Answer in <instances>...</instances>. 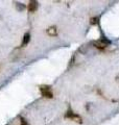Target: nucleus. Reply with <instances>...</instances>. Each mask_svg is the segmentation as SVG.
<instances>
[{
    "instance_id": "nucleus-1",
    "label": "nucleus",
    "mask_w": 119,
    "mask_h": 125,
    "mask_svg": "<svg viewBox=\"0 0 119 125\" xmlns=\"http://www.w3.org/2000/svg\"><path fill=\"white\" fill-rule=\"evenodd\" d=\"M110 44H111V41L108 40L104 34H102V37L99 39V40H96V41L92 42V45L95 47V48H97L99 50H105L106 48H108Z\"/></svg>"
},
{
    "instance_id": "nucleus-2",
    "label": "nucleus",
    "mask_w": 119,
    "mask_h": 125,
    "mask_svg": "<svg viewBox=\"0 0 119 125\" xmlns=\"http://www.w3.org/2000/svg\"><path fill=\"white\" fill-rule=\"evenodd\" d=\"M65 118L70 119V120H73V121H75L76 123H79V124H82V123H83V119H82V117L79 116V115H77V114H75V113H74L71 108H69L68 111L66 112V114H65Z\"/></svg>"
},
{
    "instance_id": "nucleus-3",
    "label": "nucleus",
    "mask_w": 119,
    "mask_h": 125,
    "mask_svg": "<svg viewBox=\"0 0 119 125\" xmlns=\"http://www.w3.org/2000/svg\"><path fill=\"white\" fill-rule=\"evenodd\" d=\"M40 92H41V95L45 98H53V93L51 91V87L50 85H41L40 87Z\"/></svg>"
},
{
    "instance_id": "nucleus-4",
    "label": "nucleus",
    "mask_w": 119,
    "mask_h": 125,
    "mask_svg": "<svg viewBox=\"0 0 119 125\" xmlns=\"http://www.w3.org/2000/svg\"><path fill=\"white\" fill-rule=\"evenodd\" d=\"M46 32L50 37H55L58 34V28H57V26H50V27H48L47 30H46Z\"/></svg>"
},
{
    "instance_id": "nucleus-5",
    "label": "nucleus",
    "mask_w": 119,
    "mask_h": 125,
    "mask_svg": "<svg viewBox=\"0 0 119 125\" xmlns=\"http://www.w3.org/2000/svg\"><path fill=\"white\" fill-rule=\"evenodd\" d=\"M27 10H28V11H30V13H34V11H36L38 10V2L37 1H30L28 3V6H27Z\"/></svg>"
},
{
    "instance_id": "nucleus-6",
    "label": "nucleus",
    "mask_w": 119,
    "mask_h": 125,
    "mask_svg": "<svg viewBox=\"0 0 119 125\" xmlns=\"http://www.w3.org/2000/svg\"><path fill=\"white\" fill-rule=\"evenodd\" d=\"M30 41V33L29 32H26L24 34V37H23V41H22V46H25L29 43Z\"/></svg>"
},
{
    "instance_id": "nucleus-7",
    "label": "nucleus",
    "mask_w": 119,
    "mask_h": 125,
    "mask_svg": "<svg viewBox=\"0 0 119 125\" xmlns=\"http://www.w3.org/2000/svg\"><path fill=\"white\" fill-rule=\"evenodd\" d=\"M16 9H17V10H19V11H22L26 9V6H25V4H23V3L17 2L16 3Z\"/></svg>"
},
{
    "instance_id": "nucleus-8",
    "label": "nucleus",
    "mask_w": 119,
    "mask_h": 125,
    "mask_svg": "<svg viewBox=\"0 0 119 125\" xmlns=\"http://www.w3.org/2000/svg\"><path fill=\"white\" fill-rule=\"evenodd\" d=\"M90 24L91 25H97L99 24V18L98 17H93L90 19Z\"/></svg>"
},
{
    "instance_id": "nucleus-9",
    "label": "nucleus",
    "mask_w": 119,
    "mask_h": 125,
    "mask_svg": "<svg viewBox=\"0 0 119 125\" xmlns=\"http://www.w3.org/2000/svg\"><path fill=\"white\" fill-rule=\"evenodd\" d=\"M20 120H21V125H29L28 122H27V121L23 118V117H20Z\"/></svg>"
},
{
    "instance_id": "nucleus-10",
    "label": "nucleus",
    "mask_w": 119,
    "mask_h": 125,
    "mask_svg": "<svg viewBox=\"0 0 119 125\" xmlns=\"http://www.w3.org/2000/svg\"><path fill=\"white\" fill-rule=\"evenodd\" d=\"M116 79H117V81H118V83H119V75L116 77Z\"/></svg>"
}]
</instances>
